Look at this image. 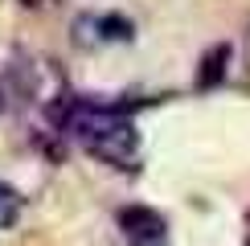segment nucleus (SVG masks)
<instances>
[{
	"instance_id": "f257e3e1",
	"label": "nucleus",
	"mask_w": 250,
	"mask_h": 246,
	"mask_svg": "<svg viewBox=\"0 0 250 246\" xmlns=\"http://www.w3.org/2000/svg\"><path fill=\"white\" fill-rule=\"evenodd\" d=\"M135 102H99V99H70L58 111V123L66 136H74L90 156L131 168L140 156V131L131 123Z\"/></svg>"
},
{
	"instance_id": "f03ea898",
	"label": "nucleus",
	"mask_w": 250,
	"mask_h": 246,
	"mask_svg": "<svg viewBox=\"0 0 250 246\" xmlns=\"http://www.w3.org/2000/svg\"><path fill=\"white\" fill-rule=\"evenodd\" d=\"M119 230L127 246H172L168 242V222L148 205H127L119 209Z\"/></svg>"
},
{
	"instance_id": "7ed1b4c3",
	"label": "nucleus",
	"mask_w": 250,
	"mask_h": 246,
	"mask_svg": "<svg viewBox=\"0 0 250 246\" xmlns=\"http://www.w3.org/2000/svg\"><path fill=\"white\" fill-rule=\"evenodd\" d=\"M131 20L119 13L107 17H78L74 20V41L78 45H103V41H131Z\"/></svg>"
},
{
	"instance_id": "20e7f679",
	"label": "nucleus",
	"mask_w": 250,
	"mask_h": 246,
	"mask_svg": "<svg viewBox=\"0 0 250 246\" xmlns=\"http://www.w3.org/2000/svg\"><path fill=\"white\" fill-rule=\"evenodd\" d=\"M222 62H230V45H217L213 54H209V58L201 62L205 70H201V78H197V82H201V86H213V82H217V78L226 74V66H222Z\"/></svg>"
},
{
	"instance_id": "39448f33",
	"label": "nucleus",
	"mask_w": 250,
	"mask_h": 246,
	"mask_svg": "<svg viewBox=\"0 0 250 246\" xmlns=\"http://www.w3.org/2000/svg\"><path fill=\"white\" fill-rule=\"evenodd\" d=\"M17 218H21V193L8 189V184H0V230L17 226Z\"/></svg>"
},
{
	"instance_id": "423d86ee",
	"label": "nucleus",
	"mask_w": 250,
	"mask_h": 246,
	"mask_svg": "<svg viewBox=\"0 0 250 246\" xmlns=\"http://www.w3.org/2000/svg\"><path fill=\"white\" fill-rule=\"evenodd\" d=\"M21 4H33L37 8V4H49V0H21Z\"/></svg>"
},
{
	"instance_id": "0eeeda50",
	"label": "nucleus",
	"mask_w": 250,
	"mask_h": 246,
	"mask_svg": "<svg viewBox=\"0 0 250 246\" xmlns=\"http://www.w3.org/2000/svg\"><path fill=\"white\" fill-rule=\"evenodd\" d=\"M0 111H4V102H0Z\"/></svg>"
}]
</instances>
